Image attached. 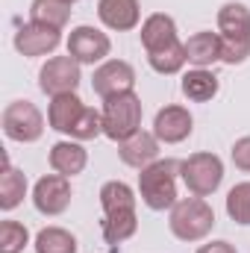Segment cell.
Listing matches in <instances>:
<instances>
[{
	"mask_svg": "<svg viewBox=\"0 0 250 253\" xmlns=\"http://www.w3.org/2000/svg\"><path fill=\"white\" fill-rule=\"evenodd\" d=\"M218 36L224 65H242L250 56V9L245 3L230 0L218 9Z\"/></svg>",
	"mask_w": 250,
	"mask_h": 253,
	"instance_id": "6da1fadb",
	"label": "cell"
},
{
	"mask_svg": "<svg viewBox=\"0 0 250 253\" xmlns=\"http://www.w3.org/2000/svg\"><path fill=\"white\" fill-rule=\"evenodd\" d=\"M177 174H180V162L177 159H156L153 165L141 168L138 174V194L141 203L153 212H165L171 209L180 197H177Z\"/></svg>",
	"mask_w": 250,
	"mask_h": 253,
	"instance_id": "7a4b0ae2",
	"label": "cell"
},
{
	"mask_svg": "<svg viewBox=\"0 0 250 253\" xmlns=\"http://www.w3.org/2000/svg\"><path fill=\"white\" fill-rule=\"evenodd\" d=\"M168 227L180 242H203L215 227V209L203 197H183L171 206Z\"/></svg>",
	"mask_w": 250,
	"mask_h": 253,
	"instance_id": "3957f363",
	"label": "cell"
},
{
	"mask_svg": "<svg viewBox=\"0 0 250 253\" xmlns=\"http://www.w3.org/2000/svg\"><path fill=\"white\" fill-rule=\"evenodd\" d=\"M141 97L135 91H121L103 100V135L112 141H124L141 129Z\"/></svg>",
	"mask_w": 250,
	"mask_h": 253,
	"instance_id": "277c9868",
	"label": "cell"
},
{
	"mask_svg": "<svg viewBox=\"0 0 250 253\" xmlns=\"http://www.w3.org/2000/svg\"><path fill=\"white\" fill-rule=\"evenodd\" d=\"M180 177L194 197H209L224 183V162L215 153H191L180 162Z\"/></svg>",
	"mask_w": 250,
	"mask_h": 253,
	"instance_id": "5b68a950",
	"label": "cell"
},
{
	"mask_svg": "<svg viewBox=\"0 0 250 253\" xmlns=\"http://www.w3.org/2000/svg\"><path fill=\"white\" fill-rule=\"evenodd\" d=\"M0 124H3L6 138L21 141V144H30V141H39L42 138V132H44V115L39 112V106L33 100H12L3 109Z\"/></svg>",
	"mask_w": 250,
	"mask_h": 253,
	"instance_id": "8992f818",
	"label": "cell"
},
{
	"mask_svg": "<svg viewBox=\"0 0 250 253\" xmlns=\"http://www.w3.org/2000/svg\"><path fill=\"white\" fill-rule=\"evenodd\" d=\"M112 50V42L106 33H100L97 27H88V24H80L71 30L68 36V56H74L80 65H100L106 62Z\"/></svg>",
	"mask_w": 250,
	"mask_h": 253,
	"instance_id": "52a82bcc",
	"label": "cell"
},
{
	"mask_svg": "<svg viewBox=\"0 0 250 253\" xmlns=\"http://www.w3.org/2000/svg\"><path fill=\"white\" fill-rule=\"evenodd\" d=\"M80 62L74 56H53L42 65L39 71V88L50 97L56 94H71L80 85Z\"/></svg>",
	"mask_w": 250,
	"mask_h": 253,
	"instance_id": "ba28073f",
	"label": "cell"
},
{
	"mask_svg": "<svg viewBox=\"0 0 250 253\" xmlns=\"http://www.w3.org/2000/svg\"><path fill=\"white\" fill-rule=\"evenodd\" d=\"M71 177H62V174H44L36 189H33V203L42 215L47 218H56L62 215L65 209L71 206Z\"/></svg>",
	"mask_w": 250,
	"mask_h": 253,
	"instance_id": "9c48e42d",
	"label": "cell"
},
{
	"mask_svg": "<svg viewBox=\"0 0 250 253\" xmlns=\"http://www.w3.org/2000/svg\"><path fill=\"white\" fill-rule=\"evenodd\" d=\"M132 85H135V71L124 59H106V62H100L94 68L91 88L103 100L112 97V94H121V91H132Z\"/></svg>",
	"mask_w": 250,
	"mask_h": 253,
	"instance_id": "30bf717a",
	"label": "cell"
},
{
	"mask_svg": "<svg viewBox=\"0 0 250 253\" xmlns=\"http://www.w3.org/2000/svg\"><path fill=\"white\" fill-rule=\"evenodd\" d=\"M59 44H62V30L44 27V24H36V21L18 27V33H15V50L21 56H47Z\"/></svg>",
	"mask_w": 250,
	"mask_h": 253,
	"instance_id": "8fae6325",
	"label": "cell"
},
{
	"mask_svg": "<svg viewBox=\"0 0 250 253\" xmlns=\"http://www.w3.org/2000/svg\"><path fill=\"white\" fill-rule=\"evenodd\" d=\"M191 129H194V118H191V112H188L186 106H180V103H171V106L159 109L156 118H153V135L162 144H180V141H186L188 135H191Z\"/></svg>",
	"mask_w": 250,
	"mask_h": 253,
	"instance_id": "7c38bea8",
	"label": "cell"
},
{
	"mask_svg": "<svg viewBox=\"0 0 250 253\" xmlns=\"http://www.w3.org/2000/svg\"><path fill=\"white\" fill-rule=\"evenodd\" d=\"M141 44L147 50V56L153 53H162L174 44H180V36H177V21L165 12H153L144 18L141 24Z\"/></svg>",
	"mask_w": 250,
	"mask_h": 253,
	"instance_id": "4fadbf2b",
	"label": "cell"
},
{
	"mask_svg": "<svg viewBox=\"0 0 250 253\" xmlns=\"http://www.w3.org/2000/svg\"><path fill=\"white\" fill-rule=\"evenodd\" d=\"M159 138L153 135V132H147V129H138L135 135H129L124 141H118V156H121V162L129 165V168H135V171H141V168H147V165H153L156 159H159Z\"/></svg>",
	"mask_w": 250,
	"mask_h": 253,
	"instance_id": "5bb4252c",
	"label": "cell"
},
{
	"mask_svg": "<svg viewBox=\"0 0 250 253\" xmlns=\"http://www.w3.org/2000/svg\"><path fill=\"white\" fill-rule=\"evenodd\" d=\"M97 18L103 21V27L115 33H126L138 27L141 9H138V0H97Z\"/></svg>",
	"mask_w": 250,
	"mask_h": 253,
	"instance_id": "9a60e30c",
	"label": "cell"
},
{
	"mask_svg": "<svg viewBox=\"0 0 250 253\" xmlns=\"http://www.w3.org/2000/svg\"><path fill=\"white\" fill-rule=\"evenodd\" d=\"M85 165H88V150L83 147V141L68 138V141H56V144L50 147V168H53L56 174H62V177H77V174L85 171Z\"/></svg>",
	"mask_w": 250,
	"mask_h": 253,
	"instance_id": "2e32d148",
	"label": "cell"
},
{
	"mask_svg": "<svg viewBox=\"0 0 250 253\" xmlns=\"http://www.w3.org/2000/svg\"><path fill=\"white\" fill-rule=\"evenodd\" d=\"M83 109H85V103L77 97V91L56 94V97H50V106H47V124H50V129L68 135L71 126L77 124V118L83 115Z\"/></svg>",
	"mask_w": 250,
	"mask_h": 253,
	"instance_id": "e0dca14e",
	"label": "cell"
},
{
	"mask_svg": "<svg viewBox=\"0 0 250 253\" xmlns=\"http://www.w3.org/2000/svg\"><path fill=\"white\" fill-rule=\"evenodd\" d=\"M186 56L188 65H194V68H209V65L221 62V36L209 33V30L194 33L186 42Z\"/></svg>",
	"mask_w": 250,
	"mask_h": 253,
	"instance_id": "ac0fdd59",
	"label": "cell"
},
{
	"mask_svg": "<svg viewBox=\"0 0 250 253\" xmlns=\"http://www.w3.org/2000/svg\"><path fill=\"white\" fill-rule=\"evenodd\" d=\"M180 88H183V94H186L188 100H194V103H206V100H212V97L218 94L221 83H218V77H215L209 68H191V71L183 74Z\"/></svg>",
	"mask_w": 250,
	"mask_h": 253,
	"instance_id": "d6986e66",
	"label": "cell"
},
{
	"mask_svg": "<svg viewBox=\"0 0 250 253\" xmlns=\"http://www.w3.org/2000/svg\"><path fill=\"white\" fill-rule=\"evenodd\" d=\"M138 230V215L135 209H118V212H103V239L106 245H124Z\"/></svg>",
	"mask_w": 250,
	"mask_h": 253,
	"instance_id": "ffe728a7",
	"label": "cell"
},
{
	"mask_svg": "<svg viewBox=\"0 0 250 253\" xmlns=\"http://www.w3.org/2000/svg\"><path fill=\"white\" fill-rule=\"evenodd\" d=\"M27 197V177L9 165V159L3 162V174H0V209L12 212L15 206H21Z\"/></svg>",
	"mask_w": 250,
	"mask_h": 253,
	"instance_id": "44dd1931",
	"label": "cell"
},
{
	"mask_svg": "<svg viewBox=\"0 0 250 253\" xmlns=\"http://www.w3.org/2000/svg\"><path fill=\"white\" fill-rule=\"evenodd\" d=\"M71 18V3L68 0H33L30 3V21L44 24V27H56L62 30Z\"/></svg>",
	"mask_w": 250,
	"mask_h": 253,
	"instance_id": "7402d4cb",
	"label": "cell"
},
{
	"mask_svg": "<svg viewBox=\"0 0 250 253\" xmlns=\"http://www.w3.org/2000/svg\"><path fill=\"white\" fill-rule=\"evenodd\" d=\"M36 253H77V236L62 227H44L36 236Z\"/></svg>",
	"mask_w": 250,
	"mask_h": 253,
	"instance_id": "603a6c76",
	"label": "cell"
},
{
	"mask_svg": "<svg viewBox=\"0 0 250 253\" xmlns=\"http://www.w3.org/2000/svg\"><path fill=\"white\" fill-rule=\"evenodd\" d=\"M100 206L103 212H118V209H135V191L121 180H112L100 189Z\"/></svg>",
	"mask_w": 250,
	"mask_h": 253,
	"instance_id": "cb8c5ba5",
	"label": "cell"
},
{
	"mask_svg": "<svg viewBox=\"0 0 250 253\" xmlns=\"http://www.w3.org/2000/svg\"><path fill=\"white\" fill-rule=\"evenodd\" d=\"M147 62H150V68H153L156 74H165V77H171V74H180V71L188 65L186 42H180V44H174V47H168V50H162V53H153V56H147Z\"/></svg>",
	"mask_w": 250,
	"mask_h": 253,
	"instance_id": "d4e9b609",
	"label": "cell"
},
{
	"mask_svg": "<svg viewBox=\"0 0 250 253\" xmlns=\"http://www.w3.org/2000/svg\"><path fill=\"white\" fill-rule=\"evenodd\" d=\"M227 215L236 224L250 227V183H239V186L230 189V194H227Z\"/></svg>",
	"mask_w": 250,
	"mask_h": 253,
	"instance_id": "484cf974",
	"label": "cell"
},
{
	"mask_svg": "<svg viewBox=\"0 0 250 253\" xmlns=\"http://www.w3.org/2000/svg\"><path fill=\"white\" fill-rule=\"evenodd\" d=\"M74 141H91V138H97V135H103V112H97V109H91V106H85L83 109V115L77 118V124L71 126V132H68Z\"/></svg>",
	"mask_w": 250,
	"mask_h": 253,
	"instance_id": "4316f807",
	"label": "cell"
},
{
	"mask_svg": "<svg viewBox=\"0 0 250 253\" xmlns=\"http://www.w3.org/2000/svg\"><path fill=\"white\" fill-rule=\"evenodd\" d=\"M30 245V230L18 221L0 224V253H21Z\"/></svg>",
	"mask_w": 250,
	"mask_h": 253,
	"instance_id": "83f0119b",
	"label": "cell"
},
{
	"mask_svg": "<svg viewBox=\"0 0 250 253\" xmlns=\"http://www.w3.org/2000/svg\"><path fill=\"white\" fill-rule=\"evenodd\" d=\"M230 156H233V165H236L239 171H248L250 174V135H242V138L233 144Z\"/></svg>",
	"mask_w": 250,
	"mask_h": 253,
	"instance_id": "f1b7e54d",
	"label": "cell"
},
{
	"mask_svg": "<svg viewBox=\"0 0 250 253\" xmlns=\"http://www.w3.org/2000/svg\"><path fill=\"white\" fill-rule=\"evenodd\" d=\"M197 253H239L230 242H224V239H218V242H209V245H200V251Z\"/></svg>",
	"mask_w": 250,
	"mask_h": 253,
	"instance_id": "f546056e",
	"label": "cell"
},
{
	"mask_svg": "<svg viewBox=\"0 0 250 253\" xmlns=\"http://www.w3.org/2000/svg\"><path fill=\"white\" fill-rule=\"evenodd\" d=\"M68 3H77V0H68Z\"/></svg>",
	"mask_w": 250,
	"mask_h": 253,
	"instance_id": "4dcf8cb0",
	"label": "cell"
}]
</instances>
